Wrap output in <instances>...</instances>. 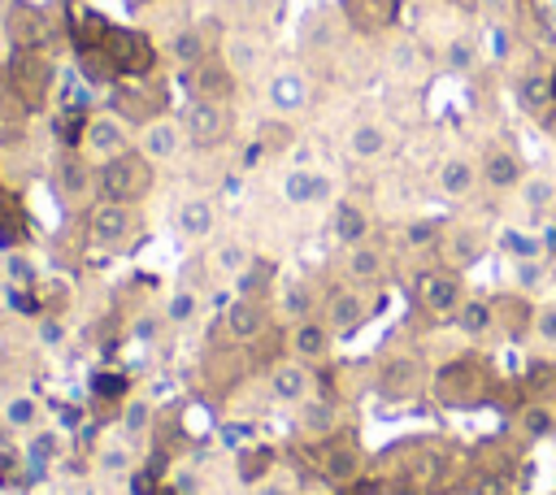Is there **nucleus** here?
I'll return each instance as SVG.
<instances>
[{
	"instance_id": "58836bf2",
	"label": "nucleus",
	"mask_w": 556,
	"mask_h": 495,
	"mask_svg": "<svg viewBox=\"0 0 556 495\" xmlns=\"http://www.w3.org/2000/svg\"><path fill=\"white\" fill-rule=\"evenodd\" d=\"M521 426H526V434H552V426H556V412H552V404H539V399H530L526 408H521Z\"/></svg>"
},
{
	"instance_id": "aec40b11",
	"label": "nucleus",
	"mask_w": 556,
	"mask_h": 495,
	"mask_svg": "<svg viewBox=\"0 0 556 495\" xmlns=\"http://www.w3.org/2000/svg\"><path fill=\"white\" fill-rule=\"evenodd\" d=\"M330 343H334V330L326 321H317V317H295L291 321V356L313 365L330 352Z\"/></svg>"
},
{
	"instance_id": "2f4dec72",
	"label": "nucleus",
	"mask_w": 556,
	"mask_h": 495,
	"mask_svg": "<svg viewBox=\"0 0 556 495\" xmlns=\"http://www.w3.org/2000/svg\"><path fill=\"white\" fill-rule=\"evenodd\" d=\"M382 269H387V256H382L378 248H369V243H356V248L348 252V274H352V278H365V282H374V278H382Z\"/></svg>"
},
{
	"instance_id": "7c9ffc66",
	"label": "nucleus",
	"mask_w": 556,
	"mask_h": 495,
	"mask_svg": "<svg viewBox=\"0 0 556 495\" xmlns=\"http://www.w3.org/2000/svg\"><path fill=\"white\" fill-rule=\"evenodd\" d=\"M0 243H26V213L9 191H0Z\"/></svg>"
},
{
	"instance_id": "a19ab883",
	"label": "nucleus",
	"mask_w": 556,
	"mask_h": 495,
	"mask_svg": "<svg viewBox=\"0 0 556 495\" xmlns=\"http://www.w3.org/2000/svg\"><path fill=\"white\" fill-rule=\"evenodd\" d=\"M56 452H61L56 430H35V434H30V443H26V460H30V465H48Z\"/></svg>"
},
{
	"instance_id": "423d86ee",
	"label": "nucleus",
	"mask_w": 556,
	"mask_h": 495,
	"mask_svg": "<svg viewBox=\"0 0 556 495\" xmlns=\"http://www.w3.org/2000/svg\"><path fill=\"white\" fill-rule=\"evenodd\" d=\"M178 122H182L187 143H195V148H213V143H222V139L230 135V104H213V100H195V96H187Z\"/></svg>"
},
{
	"instance_id": "412c9836",
	"label": "nucleus",
	"mask_w": 556,
	"mask_h": 495,
	"mask_svg": "<svg viewBox=\"0 0 556 495\" xmlns=\"http://www.w3.org/2000/svg\"><path fill=\"white\" fill-rule=\"evenodd\" d=\"M317 473L330 478V482H352L361 473V452L352 443H343V439L321 443L317 447Z\"/></svg>"
},
{
	"instance_id": "6e6552de",
	"label": "nucleus",
	"mask_w": 556,
	"mask_h": 495,
	"mask_svg": "<svg viewBox=\"0 0 556 495\" xmlns=\"http://www.w3.org/2000/svg\"><path fill=\"white\" fill-rule=\"evenodd\" d=\"M413 295H417V304H421L426 313L447 317V313L460 308V300H465V282H460L456 269H426V274H417Z\"/></svg>"
},
{
	"instance_id": "603ef678",
	"label": "nucleus",
	"mask_w": 556,
	"mask_h": 495,
	"mask_svg": "<svg viewBox=\"0 0 556 495\" xmlns=\"http://www.w3.org/2000/svg\"><path fill=\"white\" fill-rule=\"evenodd\" d=\"M404 239H408L413 248H426V243L439 239V226H434V221H413V226L404 230Z\"/></svg>"
},
{
	"instance_id": "c85d7f7f",
	"label": "nucleus",
	"mask_w": 556,
	"mask_h": 495,
	"mask_svg": "<svg viewBox=\"0 0 556 495\" xmlns=\"http://www.w3.org/2000/svg\"><path fill=\"white\" fill-rule=\"evenodd\" d=\"M213 204L208 200H182L178 204V230L191 239V243H200V239H208L213 234Z\"/></svg>"
},
{
	"instance_id": "ddd939ff",
	"label": "nucleus",
	"mask_w": 556,
	"mask_h": 495,
	"mask_svg": "<svg viewBox=\"0 0 556 495\" xmlns=\"http://www.w3.org/2000/svg\"><path fill=\"white\" fill-rule=\"evenodd\" d=\"M182 143H187V135H182V122H178V117H152V122H143V130H139V152H143L148 161H156V165L174 161V156L182 152Z\"/></svg>"
},
{
	"instance_id": "37998d69",
	"label": "nucleus",
	"mask_w": 556,
	"mask_h": 495,
	"mask_svg": "<svg viewBox=\"0 0 556 495\" xmlns=\"http://www.w3.org/2000/svg\"><path fill=\"white\" fill-rule=\"evenodd\" d=\"M287 143H291V126H287V122H261V130H256V148L282 152Z\"/></svg>"
},
{
	"instance_id": "e433bc0d",
	"label": "nucleus",
	"mask_w": 556,
	"mask_h": 495,
	"mask_svg": "<svg viewBox=\"0 0 556 495\" xmlns=\"http://www.w3.org/2000/svg\"><path fill=\"white\" fill-rule=\"evenodd\" d=\"M269 465H274V447H265V443H261V447H248V452L239 456V478L256 486V482L269 473Z\"/></svg>"
},
{
	"instance_id": "4468645a",
	"label": "nucleus",
	"mask_w": 556,
	"mask_h": 495,
	"mask_svg": "<svg viewBox=\"0 0 556 495\" xmlns=\"http://www.w3.org/2000/svg\"><path fill=\"white\" fill-rule=\"evenodd\" d=\"M478 178H482L491 191H508V187H521V182H526V165H521V156H517L513 148L495 143V148L482 152V161H478Z\"/></svg>"
},
{
	"instance_id": "2eb2a0df",
	"label": "nucleus",
	"mask_w": 556,
	"mask_h": 495,
	"mask_svg": "<svg viewBox=\"0 0 556 495\" xmlns=\"http://www.w3.org/2000/svg\"><path fill=\"white\" fill-rule=\"evenodd\" d=\"M365 317H369V304H365L361 291L339 287V291L326 295V326H330L334 334H356V330L365 326Z\"/></svg>"
},
{
	"instance_id": "6e6d98bb",
	"label": "nucleus",
	"mask_w": 556,
	"mask_h": 495,
	"mask_svg": "<svg viewBox=\"0 0 556 495\" xmlns=\"http://www.w3.org/2000/svg\"><path fill=\"white\" fill-rule=\"evenodd\" d=\"M547 91H552V109H556V69H547Z\"/></svg>"
},
{
	"instance_id": "a878e982",
	"label": "nucleus",
	"mask_w": 556,
	"mask_h": 495,
	"mask_svg": "<svg viewBox=\"0 0 556 495\" xmlns=\"http://www.w3.org/2000/svg\"><path fill=\"white\" fill-rule=\"evenodd\" d=\"M87 178H91V161L78 148H70V152L56 156V187H61V195L78 200L87 191Z\"/></svg>"
},
{
	"instance_id": "bb28decb",
	"label": "nucleus",
	"mask_w": 556,
	"mask_h": 495,
	"mask_svg": "<svg viewBox=\"0 0 556 495\" xmlns=\"http://www.w3.org/2000/svg\"><path fill=\"white\" fill-rule=\"evenodd\" d=\"M74 56H78V74H83L91 87H113V82H122V74H117V65H113L109 48H74Z\"/></svg>"
},
{
	"instance_id": "7ed1b4c3",
	"label": "nucleus",
	"mask_w": 556,
	"mask_h": 495,
	"mask_svg": "<svg viewBox=\"0 0 556 495\" xmlns=\"http://www.w3.org/2000/svg\"><path fill=\"white\" fill-rule=\"evenodd\" d=\"M486 386H491V378H486L482 360H473V356H456V360L439 365V373H434V395L456 408L478 404L486 395Z\"/></svg>"
},
{
	"instance_id": "4c0bfd02",
	"label": "nucleus",
	"mask_w": 556,
	"mask_h": 495,
	"mask_svg": "<svg viewBox=\"0 0 556 495\" xmlns=\"http://www.w3.org/2000/svg\"><path fill=\"white\" fill-rule=\"evenodd\" d=\"M447 252H452L456 265H473L482 256V234L478 230H456L452 243H447Z\"/></svg>"
},
{
	"instance_id": "cd10ccee",
	"label": "nucleus",
	"mask_w": 556,
	"mask_h": 495,
	"mask_svg": "<svg viewBox=\"0 0 556 495\" xmlns=\"http://www.w3.org/2000/svg\"><path fill=\"white\" fill-rule=\"evenodd\" d=\"M456 326H460V334H469V339L491 334V326H495V304H491V300H478V295L460 300V308H456Z\"/></svg>"
},
{
	"instance_id": "5fc2aeb1",
	"label": "nucleus",
	"mask_w": 556,
	"mask_h": 495,
	"mask_svg": "<svg viewBox=\"0 0 556 495\" xmlns=\"http://www.w3.org/2000/svg\"><path fill=\"white\" fill-rule=\"evenodd\" d=\"M256 495H291V486H282V482H256Z\"/></svg>"
},
{
	"instance_id": "de8ad7c7",
	"label": "nucleus",
	"mask_w": 556,
	"mask_h": 495,
	"mask_svg": "<svg viewBox=\"0 0 556 495\" xmlns=\"http://www.w3.org/2000/svg\"><path fill=\"white\" fill-rule=\"evenodd\" d=\"M530 330H534L543 343H552V347H556V304L534 308V313H530Z\"/></svg>"
},
{
	"instance_id": "c9c22d12",
	"label": "nucleus",
	"mask_w": 556,
	"mask_h": 495,
	"mask_svg": "<svg viewBox=\"0 0 556 495\" xmlns=\"http://www.w3.org/2000/svg\"><path fill=\"white\" fill-rule=\"evenodd\" d=\"M4 421H9L13 430H35V421H39V399H35V395H13V399L4 404Z\"/></svg>"
},
{
	"instance_id": "1a4fd4ad",
	"label": "nucleus",
	"mask_w": 556,
	"mask_h": 495,
	"mask_svg": "<svg viewBox=\"0 0 556 495\" xmlns=\"http://www.w3.org/2000/svg\"><path fill=\"white\" fill-rule=\"evenodd\" d=\"M187 91H191L195 100L230 104V100H235V91H239V74H235V69L222 61V52H217V56L200 61L195 69H187Z\"/></svg>"
},
{
	"instance_id": "473e14b6",
	"label": "nucleus",
	"mask_w": 556,
	"mask_h": 495,
	"mask_svg": "<svg viewBox=\"0 0 556 495\" xmlns=\"http://www.w3.org/2000/svg\"><path fill=\"white\" fill-rule=\"evenodd\" d=\"M526 391H530V399L552 404L556 399V360H534L526 373Z\"/></svg>"
},
{
	"instance_id": "393cba45",
	"label": "nucleus",
	"mask_w": 556,
	"mask_h": 495,
	"mask_svg": "<svg viewBox=\"0 0 556 495\" xmlns=\"http://www.w3.org/2000/svg\"><path fill=\"white\" fill-rule=\"evenodd\" d=\"M387 148H391V135H387L382 122H356V126L348 130V152H352L356 161H374V156H382Z\"/></svg>"
},
{
	"instance_id": "ea45409f",
	"label": "nucleus",
	"mask_w": 556,
	"mask_h": 495,
	"mask_svg": "<svg viewBox=\"0 0 556 495\" xmlns=\"http://www.w3.org/2000/svg\"><path fill=\"white\" fill-rule=\"evenodd\" d=\"M213 261H217V269H222V274H230V278H239V274H243V269L252 265V252H248L243 243H222Z\"/></svg>"
},
{
	"instance_id": "4be33fe9",
	"label": "nucleus",
	"mask_w": 556,
	"mask_h": 495,
	"mask_svg": "<svg viewBox=\"0 0 556 495\" xmlns=\"http://www.w3.org/2000/svg\"><path fill=\"white\" fill-rule=\"evenodd\" d=\"M330 230H334L339 243L356 248V243H365V234H369V213H365L356 200H339L334 213H330Z\"/></svg>"
},
{
	"instance_id": "09e8293b",
	"label": "nucleus",
	"mask_w": 556,
	"mask_h": 495,
	"mask_svg": "<svg viewBox=\"0 0 556 495\" xmlns=\"http://www.w3.org/2000/svg\"><path fill=\"white\" fill-rule=\"evenodd\" d=\"M308 304H313V295H308L304 282H295V287L282 291V308H287L291 317H308Z\"/></svg>"
},
{
	"instance_id": "20e7f679",
	"label": "nucleus",
	"mask_w": 556,
	"mask_h": 495,
	"mask_svg": "<svg viewBox=\"0 0 556 495\" xmlns=\"http://www.w3.org/2000/svg\"><path fill=\"white\" fill-rule=\"evenodd\" d=\"M130 143V126L117 117V113H91L87 126H83V139H78V152L91 161V165H104L113 156H122Z\"/></svg>"
},
{
	"instance_id": "b1692460",
	"label": "nucleus",
	"mask_w": 556,
	"mask_h": 495,
	"mask_svg": "<svg viewBox=\"0 0 556 495\" xmlns=\"http://www.w3.org/2000/svg\"><path fill=\"white\" fill-rule=\"evenodd\" d=\"M282 195H287L291 204H317V200L330 195V178L317 174V169H291V174L282 178Z\"/></svg>"
},
{
	"instance_id": "0eeeda50",
	"label": "nucleus",
	"mask_w": 556,
	"mask_h": 495,
	"mask_svg": "<svg viewBox=\"0 0 556 495\" xmlns=\"http://www.w3.org/2000/svg\"><path fill=\"white\" fill-rule=\"evenodd\" d=\"M4 39H9L13 52H22V48H48V39H52L48 9H39L30 0H13L4 9Z\"/></svg>"
},
{
	"instance_id": "5701e85b",
	"label": "nucleus",
	"mask_w": 556,
	"mask_h": 495,
	"mask_svg": "<svg viewBox=\"0 0 556 495\" xmlns=\"http://www.w3.org/2000/svg\"><path fill=\"white\" fill-rule=\"evenodd\" d=\"M473 182H478V165H473L469 156H447V161L434 169V187H439L443 195H452V200L469 195Z\"/></svg>"
},
{
	"instance_id": "f03ea898",
	"label": "nucleus",
	"mask_w": 556,
	"mask_h": 495,
	"mask_svg": "<svg viewBox=\"0 0 556 495\" xmlns=\"http://www.w3.org/2000/svg\"><path fill=\"white\" fill-rule=\"evenodd\" d=\"M156 182V161H148L139 148H126L122 156L96 165V187L104 200H117V204H139Z\"/></svg>"
},
{
	"instance_id": "79ce46f5",
	"label": "nucleus",
	"mask_w": 556,
	"mask_h": 495,
	"mask_svg": "<svg viewBox=\"0 0 556 495\" xmlns=\"http://www.w3.org/2000/svg\"><path fill=\"white\" fill-rule=\"evenodd\" d=\"M195 304H200V300H195V291H191V287H182V291H174V295H169L165 317H169L174 326H182V321H191V317H195Z\"/></svg>"
},
{
	"instance_id": "72a5a7b5",
	"label": "nucleus",
	"mask_w": 556,
	"mask_h": 495,
	"mask_svg": "<svg viewBox=\"0 0 556 495\" xmlns=\"http://www.w3.org/2000/svg\"><path fill=\"white\" fill-rule=\"evenodd\" d=\"M148 426H152V404H148L143 395H130V399L122 404V430H126L130 439H143Z\"/></svg>"
},
{
	"instance_id": "f257e3e1",
	"label": "nucleus",
	"mask_w": 556,
	"mask_h": 495,
	"mask_svg": "<svg viewBox=\"0 0 556 495\" xmlns=\"http://www.w3.org/2000/svg\"><path fill=\"white\" fill-rule=\"evenodd\" d=\"M4 78H9V91L17 96V104L26 113H43L48 100L56 96V65L43 48H22V52H9V65H4Z\"/></svg>"
},
{
	"instance_id": "f3484780",
	"label": "nucleus",
	"mask_w": 556,
	"mask_h": 495,
	"mask_svg": "<svg viewBox=\"0 0 556 495\" xmlns=\"http://www.w3.org/2000/svg\"><path fill=\"white\" fill-rule=\"evenodd\" d=\"M217 35L208 30V26H182L174 39H169V56L182 65V69H195L200 61H208V56H217Z\"/></svg>"
},
{
	"instance_id": "864d4df0",
	"label": "nucleus",
	"mask_w": 556,
	"mask_h": 495,
	"mask_svg": "<svg viewBox=\"0 0 556 495\" xmlns=\"http://www.w3.org/2000/svg\"><path fill=\"white\" fill-rule=\"evenodd\" d=\"M39 343H65V321L61 317H39Z\"/></svg>"
},
{
	"instance_id": "9b49d317",
	"label": "nucleus",
	"mask_w": 556,
	"mask_h": 495,
	"mask_svg": "<svg viewBox=\"0 0 556 495\" xmlns=\"http://www.w3.org/2000/svg\"><path fill=\"white\" fill-rule=\"evenodd\" d=\"M400 9L404 0H339V13L343 22L356 30V35H382L400 22Z\"/></svg>"
},
{
	"instance_id": "a18cd8bd",
	"label": "nucleus",
	"mask_w": 556,
	"mask_h": 495,
	"mask_svg": "<svg viewBox=\"0 0 556 495\" xmlns=\"http://www.w3.org/2000/svg\"><path fill=\"white\" fill-rule=\"evenodd\" d=\"M473 61H478V43H473V39L460 35V39L447 43V65H452V69H473Z\"/></svg>"
},
{
	"instance_id": "c756f323",
	"label": "nucleus",
	"mask_w": 556,
	"mask_h": 495,
	"mask_svg": "<svg viewBox=\"0 0 556 495\" xmlns=\"http://www.w3.org/2000/svg\"><path fill=\"white\" fill-rule=\"evenodd\" d=\"M256 56H261V43L256 39H248V35H230V39H222V61L243 78L248 69H256Z\"/></svg>"
},
{
	"instance_id": "4d7b16f0",
	"label": "nucleus",
	"mask_w": 556,
	"mask_h": 495,
	"mask_svg": "<svg viewBox=\"0 0 556 495\" xmlns=\"http://www.w3.org/2000/svg\"><path fill=\"white\" fill-rule=\"evenodd\" d=\"M126 4H130V9H143V4H152V0H126Z\"/></svg>"
},
{
	"instance_id": "39448f33",
	"label": "nucleus",
	"mask_w": 556,
	"mask_h": 495,
	"mask_svg": "<svg viewBox=\"0 0 556 495\" xmlns=\"http://www.w3.org/2000/svg\"><path fill=\"white\" fill-rule=\"evenodd\" d=\"M104 48H109V56H113L122 78H148L156 69V43L135 26H113Z\"/></svg>"
},
{
	"instance_id": "6ab92c4d",
	"label": "nucleus",
	"mask_w": 556,
	"mask_h": 495,
	"mask_svg": "<svg viewBox=\"0 0 556 495\" xmlns=\"http://www.w3.org/2000/svg\"><path fill=\"white\" fill-rule=\"evenodd\" d=\"M378 391H382L387 399H413V395L421 391V360H413V356H391V360L382 365V373H378Z\"/></svg>"
},
{
	"instance_id": "3c124183",
	"label": "nucleus",
	"mask_w": 556,
	"mask_h": 495,
	"mask_svg": "<svg viewBox=\"0 0 556 495\" xmlns=\"http://www.w3.org/2000/svg\"><path fill=\"white\" fill-rule=\"evenodd\" d=\"M473 495H513L508 473H478L473 478Z\"/></svg>"
},
{
	"instance_id": "8fccbe9b",
	"label": "nucleus",
	"mask_w": 556,
	"mask_h": 495,
	"mask_svg": "<svg viewBox=\"0 0 556 495\" xmlns=\"http://www.w3.org/2000/svg\"><path fill=\"white\" fill-rule=\"evenodd\" d=\"M96 399L122 404V399H126V378H122V373H100V378H96Z\"/></svg>"
},
{
	"instance_id": "f704fd0d",
	"label": "nucleus",
	"mask_w": 556,
	"mask_h": 495,
	"mask_svg": "<svg viewBox=\"0 0 556 495\" xmlns=\"http://www.w3.org/2000/svg\"><path fill=\"white\" fill-rule=\"evenodd\" d=\"M521 200H526V208H534V213H547L552 204H556V182L552 178H526L521 182Z\"/></svg>"
},
{
	"instance_id": "a211bd4d",
	"label": "nucleus",
	"mask_w": 556,
	"mask_h": 495,
	"mask_svg": "<svg viewBox=\"0 0 556 495\" xmlns=\"http://www.w3.org/2000/svg\"><path fill=\"white\" fill-rule=\"evenodd\" d=\"M308 100H313V82L304 69H278L269 78V104L278 113H300V109H308Z\"/></svg>"
},
{
	"instance_id": "c03bdc74",
	"label": "nucleus",
	"mask_w": 556,
	"mask_h": 495,
	"mask_svg": "<svg viewBox=\"0 0 556 495\" xmlns=\"http://www.w3.org/2000/svg\"><path fill=\"white\" fill-rule=\"evenodd\" d=\"M478 9H482V17H486L495 30L517 22V0H478Z\"/></svg>"
},
{
	"instance_id": "9d476101",
	"label": "nucleus",
	"mask_w": 556,
	"mask_h": 495,
	"mask_svg": "<svg viewBox=\"0 0 556 495\" xmlns=\"http://www.w3.org/2000/svg\"><path fill=\"white\" fill-rule=\"evenodd\" d=\"M139 226V213L135 204H117V200H100L91 213H87V230L96 243H126Z\"/></svg>"
},
{
	"instance_id": "dca6fc26",
	"label": "nucleus",
	"mask_w": 556,
	"mask_h": 495,
	"mask_svg": "<svg viewBox=\"0 0 556 495\" xmlns=\"http://www.w3.org/2000/svg\"><path fill=\"white\" fill-rule=\"evenodd\" d=\"M269 391H274L282 404L308 399V395H313V369H308V360H300V356L278 360V365L269 369Z\"/></svg>"
},
{
	"instance_id": "f8f14e48",
	"label": "nucleus",
	"mask_w": 556,
	"mask_h": 495,
	"mask_svg": "<svg viewBox=\"0 0 556 495\" xmlns=\"http://www.w3.org/2000/svg\"><path fill=\"white\" fill-rule=\"evenodd\" d=\"M222 326H226V334H230L235 343H256V339L269 330V308H265V300H256V295H239V300L226 304Z\"/></svg>"
},
{
	"instance_id": "49530a36",
	"label": "nucleus",
	"mask_w": 556,
	"mask_h": 495,
	"mask_svg": "<svg viewBox=\"0 0 556 495\" xmlns=\"http://www.w3.org/2000/svg\"><path fill=\"white\" fill-rule=\"evenodd\" d=\"M521 100H526V109H543V104H552L547 74H543V78H539V74H530V78L521 82Z\"/></svg>"
}]
</instances>
